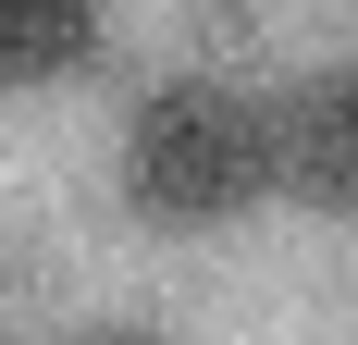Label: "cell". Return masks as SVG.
<instances>
[{"label":"cell","instance_id":"1","mask_svg":"<svg viewBox=\"0 0 358 345\" xmlns=\"http://www.w3.org/2000/svg\"><path fill=\"white\" fill-rule=\"evenodd\" d=\"M272 185H285L272 99L222 87V74H173V87L136 99V124H124V198H136L148 222L210 235V222H248Z\"/></svg>","mask_w":358,"mask_h":345},{"label":"cell","instance_id":"2","mask_svg":"<svg viewBox=\"0 0 358 345\" xmlns=\"http://www.w3.org/2000/svg\"><path fill=\"white\" fill-rule=\"evenodd\" d=\"M272 136H285V185L309 210H358V62L285 87L272 99Z\"/></svg>","mask_w":358,"mask_h":345},{"label":"cell","instance_id":"3","mask_svg":"<svg viewBox=\"0 0 358 345\" xmlns=\"http://www.w3.org/2000/svg\"><path fill=\"white\" fill-rule=\"evenodd\" d=\"M87 37H99V0H0V87H50V74H74Z\"/></svg>","mask_w":358,"mask_h":345},{"label":"cell","instance_id":"4","mask_svg":"<svg viewBox=\"0 0 358 345\" xmlns=\"http://www.w3.org/2000/svg\"><path fill=\"white\" fill-rule=\"evenodd\" d=\"M99 345H148V333H99Z\"/></svg>","mask_w":358,"mask_h":345}]
</instances>
